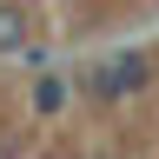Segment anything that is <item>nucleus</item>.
I'll return each instance as SVG.
<instances>
[{
	"mask_svg": "<svg viewBox=\"0 0 159 159\" xmlns=\"http://www.w3.org/2000/svg\"><path fill=\"white\" fill-rule=\"evenodd\" d=\"M66 99H73V86H66V80H53V73H47V80H33V113H40V119H53Z\"/></svg>",
	"mask_w": 159,
	"mask_h": 159,
	"instance_id": "nucleus-1",
	"label": "nucleus"
},
{
	"mask_svg": "<svg viewBox=\"0 0 159 159\" xmlns=\"http://www.w3.org/2000/svg\"><path fill=\"white\" fill-rule=\"evenodd\" d=\"M20 47H27V13L0 7V53H20Z\"/></svg>",
	"mask_w": 159,
	"mask_h": 159,
	"instance_id": "nucleus-2",
	"label": "nucleus"
}]
</instances>
